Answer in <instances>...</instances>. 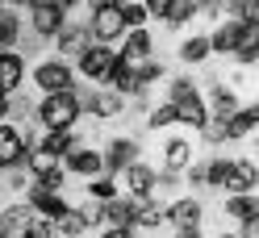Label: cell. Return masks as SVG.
Masks as SVG:
<instances>
[{"label":"cell","mask_w":259,"mask_h":238,"mask_svg":"<svg viewBox=\"0 0 259 238\" xmlns=\"http://www.w3.org/2000/svg\"><path fill=\"white\" fill-rule=\"evenodd\" d=\"M205 121H209V105H205L201 92L176 105V125H188V130H197V134H201V125H205Z\"/></svg>","instance_id":"obj_24"},{"label":"cell","mask_w":259,"mask_h":238,"mask_svg":"<svg viewBox=\"0 0 259 238\" xmlns=\"http://www.w3.org/2000/svg\"><path fill=\"white\" fill-rule=\"evenodd\" d=\"M242 29H247V21H238V17H222L218 29L209 34V46H213V55H234V46L242 38Z\"/></svg>","instance_id":"obj_20"},{"label":"cell","mask_w":259,"mask_h":238,"mask_svg":"<svg viewBox=\"0 0 259 238\" xmlns=\"http://www.w3.org/2000/svg\"><path fill=\"white\" fill-rule=\"evenodd\" d=\"M209 55H213V46H209V34H192V38L180 42V63H188V67L205 63Z\"/></svg>","instance_id":"obj_28"},{"label":"cell","mask_w":259,"mask_h":238,"mask_svg":"<svg viewBox=\"0 0 259 238\" xmlns=\"http://www.w3.org/2000/svg\"><path fill=\"white\" fill-rule=\"evenodd\" d=\"M184 176H188V184H192V188H209V184H205V163H192Z\"/></svg>","instance_id":"obj_42"},{"label":"cell","mask_w":259,"mask_h":238,"mask_svg":"<svg viewBox=\"0 0 259 238\" xmlns=\"http://www.w3.org/2000/svg\"><path fill=\"white\" fill-rule=\"evenodd\" d=\"M201 138L209 142V147H222V142H230V130H226V117H209L201 125Z\"/></svg>","instance_id":"obj_37"},{"label":"cell","mask_w":259,"mask_h":238,"mask_svg":"<svg viewBox=\"0 0 259 238\" xmlns=\"http://www.w3.org/2000/svg\"><path fill=\"white\" fill-rule=\"evenodd\" d=\"M63 167H67V176H79V180H92L105 171V155L88 147V142H79V147H71L67 155H63Z\"/></svg>","instance_id":"obj_6"},{"label":"cell","mask_w":259,"mask_h":238,"mask_svg":"<svg viewBox=\"0 0 259 238\" xmlns=\"http://www.w3.org/2000/svg\"><path fill=\"white\" fill-rule=\"evenodd\" d=\"M121 17H125V29H147L151 13H147L142 0H125V5H121Z\"/></svg>","instance_id":"obj_36"},{"label":"cell","mask_w":259,"mask_h":238,"mask_svg":"<svg viewBox=\"0 0 259 238\" xmlns=\"http://www.w3.org/2000/svg\"><path fill=\"white\" fill-rule=\"evenodd\" d=\"M205 105H209V117H230L242 101H238V92L230 84H213V88H209V97H205Z\"/></svg>","instance_id":"obj_25"},{"label":"cell","mask_w":259,"mask_h":238,"mask_svg":"<svg viewBox=\"0 0 259 238\" xmlns=\"http://www.w3.org/2000/svg\"><path fill=\"white\" fill-rule=\"evenodd\" d=\"M55 167H63V159H59V155H51L46 147H29V155H25V171H29V180L51 176Z\"/></svg>","instance_id":"obj_26"},{"label":"cell","mask_w":259,"mask_h":238,"mask_svg":"<svg viewBox=\"0 0 259 238\" xmlns=\"http://www.w3.org/2000/svg\"><path fill=\"white\" fill-rule=\"evenodd\" d=\"M96 221H101V226H121V230H134V197L117 193L113 201H96Z\"/></svg>","instance_id":"obj_11"},{"label":"cell","mask_w":259,"mask_h":238,"mask_svg":"<svg viewBox=\"0 0 259 238\" xmlns=\"http://www.w3.org/2000/svg\"><path fill=\"white\" fill-rule=\"evenodd\" d=\"M147 125H151V130H171V125H176V105H155L151 109V113H147Z\"/></svg>","instance_id":"obj_38"},{"label":"cell","mask_w":259,"mask_h":238,"mask_svg":"<svg viewBox=\"0 0 259 238\" xmlns=\"http://www.w3.org/2000/svg\"><path fill=\"white\" fill-rule=\"evenodd\" d=\"M197 17L222 21V17H226V0H197Z\"/></svg>","instance_id":"obj_40"},{"label":"cell","mask_w":259,"mask_h":238,"mask_svg":"<svg viewBox=\"0 0 259 238\" xmlns=\"http://www.w3.org/2000/svg\"><path fill=\"white\" fill-rule=\"evenodd\" d=\"M34 0H5V9H29Z\"/></svg>","instance_id":"obj_49"},{"label":"cell","mask_w":259,"mask_h":238,"mask_svg":"<svg viewBox=\"0 0 259 238\" xmlns=\"http://www.w3.org/2000/svg\"><path fill=\"white\" fill-rule=\"evenodd\" d=\"M29 79H34V88L42 97H51V92H75V67L67 59H42L29 67Z\"/></svg>","instance_id":"obj_2"},{"label":"cell","mask_w":259,"mask_h":238,"mask_svg":"<svg viewBox=\"0 0 259 238\" xmlns=\"http://www.w3.org/2000/svg\"><path fill=\"white\" fill-rule=\"evenodd\" d=\"M29 29H34V38L55 42L63 29H67V13L55 9V5H34V9H29Z\"/></svg>","instance_id":"obj_7"},{"label":"cell","mask_w":259,"mask_h":238,"mask_svg":"<svg viewBox=\"0 0 259 238\" xmlns=\"http://www.w3.org/2000/svg\"><path fill=\"white\" fill-rule=\"evenodd\" d=\"M121 176H125V197H134V201L155 197V188H159V171H155V167H147L142 159H138L134 167H125Z\"/></svg>","instance_id":"obj_14"},{"label":"cell","mask_w":259,"mask_h":238,"mask_svg":"<svg viewBox=\"0 0 259 238\" xmlns=\"http://www.w3.org/2000/svg\"><path fill=\"white\" fill-rule=\"evenodd\" d=\"M34 217H38V213H34V205H29V201H13V205L0 209V230H5L9 238H21Z\"/></svg>","instance_id":"obj_18"},{"label":"cell","mask_w":259,"mask_h":238,"mask_svg":"<svg viewBox=\"0 0 259 238\" xmlns=\"http://www.w3.org/2000/svg\"><path fill=\"white\" fill-rule=\"evenodd\" d=\"M201 92V84L192 75H176L171 84H167V105H180V101H188V97H197Z\"/></svg>","instance_id":"obj_33"},{"label":"cell","mask_w":259,"mask_h":238,"mask_svg":"<svg viewBox=\"0 0 259 238\" xmlns=\"http://www.w3.org/2000/svg\"><path fill=\"white\" fill-rule=\"evenodd\" d=\"M9 117H13V97L0 92V121H9Z\"/></svg>","instance_id":"obj_46"},{"label":"cell","mask_w":259,"mask_h":238,"mask_svg":"<svg viewBox=\"0 0 259 238\" xmlns=\"http://www.w3.org/2000/svg\"><path fill=\"white\" fill-rule=\"evenodd\" d=\"M88 29H92V42H121L125 38V17H121V5H101V9H92V17H88Z\"/></svg>","instance_id":"obj_4"},{"label":"cell","mask_w":259,"mask_h":238,"mask_svg":"<svg viewBox=\"0 0 259 238\" xmlns=\"http://www.w3.org/2000/svg\"><path fill=\"white\" fill-rule=\"evenodd\" d=\"M255 67H259V59H255Z\"/></svg>","instance_id":"obj_53"},{"label":"cell","mask_w":259,"mask_h":238,"mask_svg":"<svg viewBox=\"0 0 259 238\" xmlns=\"http://www.w3.org/2000/svg\"><path fill=\"white\" fill-rule=\"evenodd\" d=\"M201 217H205V205L197 197H180V201L167 205V226L171 230H197Z\"/></svg>","instance_id":"obj_16"},{"label":"cell","mask_w":259,"mask_h":238,"mask_svg":"<svg viewBox=\"0 0 259 238\" xmlns=\"http://www.w3.org/2000/svg\"><path fill=\"white\" fill-rule=\"evenodd\" d=\"M226 130H230V142H238V138L255 134V130H259V101H251V105H238L234 113L226 117Z\"/></svg>","instance_id":"obj_22"},{"label":"cell","mask_w":259,"mask_h":238,"mask_svg":"<svg viewBox=\"0 0 259 238\" xmlns=\"http://www.w3.org/2000/svg\"><path fill=\"white\" fill-rule=\"evenodd\" d=\"M0 238H9V234H5V230H0Z\"/></svg>","instance_id":"obj_51"},{"label":"cell","mask_w":259,"mask_h":238,"mask_svg":"<svg viewBox=\"0 0 259 238\" xmlns=\"http://www.w3.org/2000/svg\"><path fill=\"white\" fill-rule=\"evenodd\" d=\"M25 201L34 205V213H38V217H46V221H59L63 213H67V197H63V193H51V188H42L38 180H29Z\"/></svg>","instance_id":"obj_9"},{"label":"cell","mask_w":259,"mask_h":238,"mask_svg":"<svg viewBox=\"0 0 259 238\" xmlns=\"http://www.w3.org/2000/svg\"><path fill=\"white\" fill-rule=\"evenodd\" d=\"M96 226V205H67V213L55 221V234L59 238H84Z\"/></svg>","instance_id":"obj_10"},{"label":"cell","mask_w":259,"mask_h":238,"mask_svg":"<svg viewBox=\"0 0 259 238\" xmlns=\"http://www.w3.org/2000/svg\"><path fill=\"white\" fill-rule=\"evenodd\" d=\"M255 163H259V159H255Z\"/></svg>","instance_id":"obj_54"},{"label":"cell","mask_w":259,"mask_h":238,"mask_svg":"<svg viewBox=\"0 0 259 238\" xmlns=\"http://www.w3.org/2000/svg\"><path fill=\"white\" fill-rule=\"evenodd\" d=\"M21 38V17L17 9H0V51H13Z\"/></svg>","instance_id":"obj_32"},{"label":"cell","mask_w":259,"mask_h":238,"mask_svg":"<svg viewBox=\"0 0 259 238\" xmlns=\"http://www.w3.org/2000/svg\"><path fill=\"white\" fill-rule=\"evenodd\" d=\"M29 147H34V142H25V134H21L13 121H0V171H9V167H25Z\"/></svg>","instance_id":"obj_5"},{"label":"cell","mask_w":259,"mask_h":238,"mask_svg":"<svg viewBox=\"0 0 259 238\" xmlns=\"http://www.w3.org/2000/svg\"><path fill=\"white\" fill-rule=\"evenodd\" d=\"M230 163H234V159L213 155V159L205 163V184H209V188H222V184H226V176H230Z\"/></svg>","instance_id":"obj_34"},{"label":"cell","mask_w":259,"mask_h":238,"mask_svg":"<svg viewBox=\"0 0 259 238\" xmlns=\"http://www.w3.org/2000/svg\"><path fill=\"white\" fill-rule=\"evenodd\" d=\"M142 5H147V13H151L155 21H163V13L171 9V0H142Z\"/></svg>","instance_id":"obj_44"},{"label":"cell","mask_w":259,"mask_h":238,"mask_svg":"<svg viewBox=\"0 0 259 238\" xmlns=\"http://www.w3.org/2000/svg\"><path fill=\"white\" fill-rule=\"evenodd\" d=\"M171 238H201V226H197V230H176Z\"/></svg>","instance_id":"obj_48"},{"label":"cell","mask_w":259,"mask_h":238,"mask_svg":"<svg viewBox=\"0 0 259 238\" xmlns=\"http://www.w3.org/2000/svg\"><path fill=\"white\" fill-rule=\"evenodd\" d=\"M167 226V205H159L155 197L134 201V230H159Z\"/></svg>","instance_id":"obj_23"},{"label":"cell","mask_w":259,"mask_h":238,"mask_svg":"<svg viewBox=\"0 0 259 238\" xmlns=\"http://www.w3.org/2000/svg\"><path fill=\"white\" fill-rule=\"evenodd\" d=\"M92 46V29H88V21L84 25H75V21H67V29L55 38V51H59V59H67V63H75L79 55H84Z\"/></svg>","instance_id":"obj_13"},{"label":"cell","mask_w":259,"mask_h":238,"mask_svg":"<svg viewBox=\"0 0 259 238\" xmlns=\"http://www.w3.org/2000/svg\"><path fill=\"white\" fill-rule=\"evenodd\" d=\"M0 9H5V0H0Z\"/></svg>","instance_id":"obj_52"},{"label":"cell","mask_w":259,"mask_h":238,"mask_svg":"<svg viewBox=\"0 0 259 238\" xmlns=\"http://www.w3.org/2000/svg\"><path fill=\"white\" fill-rule=\"evenodd\" d=\"M21 84H25V55L0 51V92H5V97H13Z\"/></svg>","instance_id":"obj_19"},{"label":"cell","mask_w":259,"mask_h":238,"mask_svg":"<svg viewBox=\"0 0 259 238\" xmlns=\"http://www.w3.org/2000/svg\"><path fill=\"white\" fill-rule=\"evenodd\" d=\"M117 193H121V188L113 184L109 171H101V176H92V180H88V197H92V201H113Z\"/></svg>","instance_id":"obj_35"},{"label":"cell","mask_w":259,"mask_h":238,"mask_svg":"<svg viewBox=\"0 0 259 238\" xmlns=\"http://www.w3.org/2000/svg\"><path fill=\"white\" fill-rule=\"evenodd\" d=\"M188 21H197V0H171V9L163 13L167 29H184Z\"/></svg>","instance_id":"obj_31"},{"label":"cell","mask_w":259,"mask_h":238,"mask_svg":"<svg viewBox=\"0 0 259 238\" xmlns=\"http://www.w3.org/2000/svg\"><path fill=\"white\" fill-rule=\"evenodd\" d=\"M21 238H59V234H55V221H46V217H34V221H29V230H25Z\"/></svg>","instance_id":"obj_41"},{"label":"cell","mask_w":259,"mask_h":238,"mask_svg":"<svg viewBox=\"0 0 259 238\" xmlns=\"http://www.w3.org/2000/svg\"><path fill=\"white\" fill-rule=\"evenodd\" d=\"M255 188H259V163H255V159H234L230 176H226V184H222V193L230 197V193H255Z\"/></svg>","instance_id":"obj_15"},{"label":"cell","mask_w":259,"mask_h":238,"mask_svg":"<svg viewBox=\"0 0 259 238\" xmlns=\"http://www.w3.org/2000/svg\"><path fill=\"white\" fill-rule=\"evenodd\" d=\"M101 238H138V230H121V226H105Z\"/></svg>","instance_id":"obj_45"},{"label":"cell","mask_w":259,"mask_h":238,"mask_svg":"<svg viewBox=\"0 0 259 238\" xmlns=\"http://www.w3.org/2000/svg\"><path fill=\"white\" fill-rule=\"evenodd\" d=\"M34 117H38L42 130H75V121L84 117L79 92H51V97H42Z\"/></svg>","instance_id":"obj_1"},{"label":"cell","mask_w":259,"mask_h":238,"mask_svg":"<svg viewBox=\"0 0 259 238\" xmlns=\"http://www.w3.org/2000/svg\"><path fill=\"white\" fill-rule=\"evenodd\" d=\"M121 55H125L130 63H147V59H155V34H151V29H125Z\"/></svg>","instance_id":"obj_21"},{"label":"cell","mask_w":259,"mask_h":238,"mask_svg":"<svg viewBox=\"0 0 259 238\" xmlns=\"http://www.w3.org/2000/svg\"><path fill=\"white\" fill-rule=\"evenodd\" d=\"M218 238H238V234H218Z\"/></svg>","instance_id":"obj_50"},{"label":"cell","mask_w":259,"mask_h":238,"mask_svg":"<svg viewBox=\"0 0 259 238\" xmlns=\"http://www.w3.org/2000/svg\"><path fill=\"white\" fill-rule=\"evenodd\" d=\"M230 59L242 63V67H251V63L259 59V25H247V29H242V38H238V46H234Z\"/></svg>","instance_id":"obj_29"},{"label":"cell","mask_w":259,"mask_h":238,"mask_svg":"<svg viewBox=\"0 0 259 238\" xmlns=\"http://www.w3.org/2000/svg\"><path fill=\"white\" fill-rule=\"evenodd\" d=\"M192 163H197V151H192L188 138H167V142H163V171H171V176H184Z\"/></svg>","instance_id":"obj_17"},{"label":"cell","mask_w":259,"mask_h":238,"mask_svg":"<svg viewBox=\"0 0 259 238\" xmlns=\"http://www.w3.org/2000/svg\"><path fill=\"white\" fill-rule=\"evenodd\" d=\"M255 213H259V193H230V197H226V217L247 221Z\"/></svg>","instance_id":"obj_27"},{"label":"cell","mask_w":259,"mask_h":238,"mask_svg":"<svg viewBox=\"0 0 259 238\" xmlns=\"http://www.w3.org/2000/svg\"><path fill=\"white\" fill-rule=\"evenodd\" d=\"M238 238H259V213L247 217V221H238Z\"/></svg>","instance_id":"obj_43"},{"label":"cell","mask_w":259,"mask_h":238,"mask_svg":"<svg viewBox=\"0 0 259 238\" xmlns=\"http://www.w3.org/2000/svg\"><path fill=\"white\" fill-rule=\"evenodd\" d=\"M79 105H84V113H92L96 121H113V117H121L125 97L113 92V88H92L88 97H79Z\"/></svg>","instance_id":"obj_8"},{"label":"cell","mask_w":259,"mask_h":238,"mask_svg":"<svg viewBox=\"0 0 259 238\" xmlns=\"http://www.w3.org/2000/svg\"><path fill=\"white\" fill-rule=\"evenodd\" d=\"M138 67V92H147L155 79H163V63L159 59H147V63H134Z\"/></svg>","instance_id":"obj_39"},{"label":"cell","mask_w":259,"mask_h":238,"mask_svg":"<svg viewBox=\"0 0 259 238\" xmlns=\"http://www.w3.org/2000/svg\"><path fill=\"white\" fill-rule=\"evenodd\" d=\"M88 9H101V5H125V0H84Z\"/></svg>","instance_id":"obj_47"},{"label":"cell","mask_w":259,"mask_h":238,"mask_svg":"<svg viewBox=\"0 0 259 238\" xmlns=\"http://www.w3.org/2000/svg\"><path fill=\"white\" fill-rule=\"evenodd\" d=\"M101 155H105V171H109V176H121L125 167H134V163H138L142 147H138V138H113Z\"/></svg>","instance_id":"obj_12"},{"label":"cell","mask_w":259,"mask_h":238,"mask_svg":"<svg viewBox=\"0 0 259 238\" xmlns=\"http://www.w3.org/2000/svg\"><path fill=\"white\" fill-rule=\"evenodd\" d=\"M113 59H117V51H113V46L92 42L88 51L71 63V67H75L79 79H88V84H105V75H109V67H113Z\"/></svg>","instance_id":"obj_3"},{"label":"cell","mask_w":259,"mask_h":238,"mask_svg":"<svg viewBox=\"0 0 259 238\" xmlns=\"http://www.w3.org/2000/svg\"><path fill=\"white\" fill-rule=\"evenodd\" d=\"M38 147H46L51 155H59V159H63L71 147H79V138H75V130H42Z\"/></svg>","instance_id":"obj_30"}]
</instances>
